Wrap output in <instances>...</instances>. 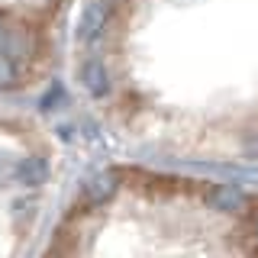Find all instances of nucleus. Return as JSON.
<instances>
[{"label": "nucleus", "mask_w": 258, "mask_h": 258, "mask_svg": "<svg viewBox=\"0 0 258 258\" xmlns=\"http://www.w3.org/2000/svg\"><path fill=\"white\" fill-rule=\"evenodd\" d=\"M45 174H48V165L42 158H26L20 165V181H26V184H42Z\"/></svg>", "instance_id": "obj_4"}, {"label": "nucleus", "mask_w": 258, "mask_h": 258, "mask_svg": "<svg viewBox=\"0 0 258 258\" xmlns=\"http://www.w3.org/2000/svg\"><path fill=\"white\" fill-rule=\"evenodd\" d=\"M107 20H110V7L103 4V0H91V4L84 7V13H81L78 39L81 42H94V39L100 36V29L107 26Z\"/></svg>", "instance_id": "obj_1"}, {"label": "nucleus", "mask_w": 258, "mask_h": 258, "mask_svg": "<svg viewBox=\"0 0 258 258\" xmlns=\"http://www.w3.org/2000/svg\"><path fill=\"white\" fill-rule=\"evenodd\" d=\"M113 187H116V177L113 174H94L84 187V197L91 200V204H103V200H110Z\"/></svg>", "instance_id": "obj_3"}, {"label": "nucleus", "mask_w": 258, "mask_h": 258, "mask_svg": "<svg viewBox=\"0 0 258 258\" xmlns=\"http://www.w3.org/2000/svg\"><path fill=\"white\" fill-rule=\"evenodd\" d=\"M210 200H213L216 207H223V210H236L242 204V194H236L232 187H213L210 190Z\"/></svg>", "instance_id": "obj_6"}, {"label": "nucleus", "mask_w": 258, "mask_h": 258, "mask_svg": "<svg viewBox=\"0 0 258 258\" xmlns=\"http://www.w3.org/2000/svg\"><path fill=\"white\" fill-rule=\"evenodd\" d=\"M252 232H255V239H258V207L252 210Z\"/></svg>", "instance_id": "obj_7"}, {"label": "nucleus", "mask_w": 258, "mask_h": 258, "mask_svg": "<svg viewBox=\"0 0 258 258\" xmlns=\"http://www.w3.org/2000/svg\"><path fill=\"white\" fill-rule=\"evenodd\" d=\"M81 84L87 87V94H91V97H107V91H110L107 68H103L100 61H87L84 68H81Z\"/></svg>", "instance_id": "obj_2"}, {"label": "nucleus", "mask_w": 258, "mask_h": 258, "mask_svg": "<svg viewBox=\"0 0 258 258\" xmlns=\"http://www.w3.org/2000/svg\"><path fill=\"white\" fill-rule=\"evenodd\" d=\"M16 81H20V64L13 55L0 52V87H13Z\"/></svg>", "instance_id": "obj_5"}]
</instances>
